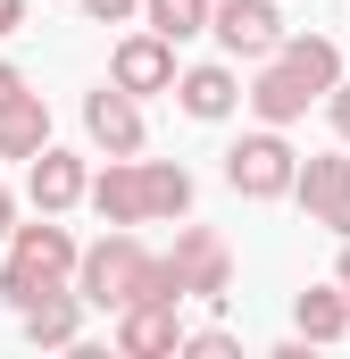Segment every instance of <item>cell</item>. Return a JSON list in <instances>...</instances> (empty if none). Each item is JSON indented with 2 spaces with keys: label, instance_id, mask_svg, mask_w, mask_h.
<instances>
[{
  "label": "cell",
  "instance_id": "6da1fadb",
  "mask_svg": "<svg viewBox=\"0 0 350 359\" xmlns=\"http://www.w3.org/2000/svg\"><path fill=\"white\" fill-rule=\"evenodd\" d=\"M334 84H342V50L326 34H284L259 59V76H251L242 100H251L259 126H292V117H309V100H326Z\"/></svg>",
  "mask_w": 350,
  "mask_h": 359
},
{
  "label": "cell",
  "instance_id": "7a4b0ae2",
  "mask_svg": "<svg viewBox=\"0 0 350 359\" xmlns=\"http://www.w3.org/2000/svg\"><path fill=\"white\" fill-rule=\"evenodd\" d=\"M84 201L100 209V226H159V217H183L192 209V176L175 159H108L100 176L84 184Z\"/></svg>",
  "mask_w": 350,
  "mask_h": 359
},
{
  "label": "cell",
  "instance_id": "3957f363",
  "mask_svg": "<svg viewBox=\"0 0 350 359\" xmlns=\"http://www.w3.org/2000/svg\"><path fill=\"white\" fill-rule=\"evenodd\" d=\"M76 292H84V309H125V301H150V292H167L175 301V284H167V259L134 234V226H117V234H100L92 251H76Z\"/></svg>",
  "mask_w": 350,
  "mask_h": 359
},
{
  "label": "cell",
  "instance_id": "277c9868",
  "mask_svg": "<svg viewBox=\"0 0 350 359\" xmlns=\"http://www.w3.org/2000/svg\"><path fill=\"white\" fill-rule=\"evenodd\" d=\"M76 284V234L59 217H34V226H8V259H0V301L25 309L42 292Z\"/></svg>",
  "mask_w": 350,
  "mask_h": 359
},
{
  "label": "cell",
  "instance_id": "5b68a950",
  "mask_svg": "<svg viewBox=\"0 0 350 359\" xmlns=\"http://www.w3.org/2000/svg\"><path fill=\"white\" fill-rule=\"evenodd\" d=\"M159 259H167L175 301H225L234 292V251L217 226H175V251H159Z\"/></svg>",
  "mask_w": 350,
  "mask_h": 359
},
{
  "label": "cell",
  "instance_id": "8992f818",
  "mask_svg": "<svg viewBox=\"0 0 350 359\" xmlns=\"http://www.w3.org/2000/svg\"><path fill=\"white\" fill-rule=\"evenodd\" d=\"M292 168H300V151L284 142V126H259V134H242V142L225 151V184H234L242 201H284V192H292Z\"/></svg>",
  "mask_w": 350,
  "mask_h": 359
},
{
  "label": "cell",
  "instance_id": "52a82bcc",
  "mask_svg": "<svg viewBox=\"0 0 350 359\" xmlns=\"http://www.w3.org/2000/svg\"><path fill=\"white\" fill-rule=\"evenodd\" d=\"M209 34L225 42V59H251L259 67L267 50L284 42V8L275 0H209Z\"/></svg>",
  "mask_w": 350,
  "mask_h": 359
},
{
  "label": "cell",
  "instance_id": "ba28073f",
  "mask_svg": "<svg viewBox=\"0 0 350 359\" xmlns=\"http://www.w3.org/2000/svg\"><path fill=\"white\" fill-rule=\"evenodd\" d=\"M292 201H300L317 226H334V234L350 243V159H342V151L300 159V168H292Z\"/></svg>",
  "mask_w": 350,
  "mask_h": 359
},
{
  "label": "cell",
  "instance_id": "9c48e42d",
  "mask_svg": "<svg viewBox=\"0 0 350 359\" xmlns=\"http://www.w3.org/2000/svg\"><path fill=\"white\" fill-rule=\"evenodd\" d=\"M108 84H117V92H134V100L175 92V42H159L150 25H142V34H125V42L108 50Z\"/></svg>",
  "mask_w": 350,
  "mask_h": 359
},
{
  "label": "cell",
  "instance_id": "30bf717a",
  "mask_svg": "<svg viewBox=\"0 0 350 359\" xmlns=\"http://www.w3.org/2000/svg\"><path fill=\"white\" fill-rule=\"evenodd\" d=\"M183 301H167V292H150V301H125L117 309V351L125 359H167L175 343H183V318H175Z\"/></svg>",
  "mask_w": 350,
  "mask_h": 359
},
{
  "label": "cell",
  "instance_id": "8fae6325",
  "mask_svg": "<svg viewBox=\"0 0 350 359\" xmlns=\"http://www.w3.org/2000/svg\"><path fill=\"white\" fill-rule=\"evenodd\" d=\"M175 109H183V117H200V126L234 117V109H242V76H234V59H200V67H175Z\"/></svg>",
  "mask_w": 350,
  "mask_h": 359
},
{
  "label": "cell",
  "instance_id": "7c38bea8",
  "mask_svg": "<svg viewBox=\"0 0 350 359\" xmlns=\"http://www.w3.org/2000/svg\"><path fill=\"white\" fill-rule=\"evenodd\" d=\"M84 184H92L84 159H76V151H59V142H42V151L25 159V201H34L42 217H67V209L84 201Z\"/></svg>",
  "mask_w": 350,
  "mask_h": 359
},
{
  "label": "cell",
  "instance_id": "4fadbf2b",
  "mask_svg": "<svg viewBox=\"0 0 350 359\" xmlns=\"http://www.w3.org/2000/svg\"><path fill=\"white\" fill-rule=\"evenodd\" d=\"M84 134L108 151V159H134V151H142V100H134V92H117V84L84 92Z\"/></svg>",
  "mask_w": 350,
  "mask_h": 359
},
{
  "label": "cell",
  "instance_id": "5bb4252c",
  "mask_svg": "<svg viewBox=\"0 0 350 359\" xmlns=\"http://www.w3.org/2000/svg\"><path fill=\"white\" fill-rule=\"evenodd\" d=\"M17 326H25V343H34V351H76V334H84V292H76V284H59V292L25 301V309H17Z\"/></svg>",
  "mask_w": 350,
  "mask_h": 359
},
{
  "label": "cell",
  "instance_id": "9a60e30c",
  "mask_svg": "<svg viewBox=\"0 0 350 359\" xmlns=\"http://www.w3.org/2000/svg\"><path fill=\"white\" fill-rule=\"evenodd\" d=\"M42 142H50V100L17 84L8 100H0V159H34Z\"/></svg>",
  "mask_w": 350,
  "mask_h": 359
},
{
  "label": "cell",
  "instance_id": "2e32d148",
  "mask_svg": "<svg viewBox=\"0 0 350 359\" xmlns=\"http://www.w3.org/2000/svg\"><path fill=\"white\" fill-rule=\"evenodd\" d=\"M292 326H300V343H342V334H350L342 284H309V292L292 301Z\"/></svg>",
  "mask_w": 350,
  "mask_h": 359
},
{
  "label": "cell",
  "instance_id": "e0dca14e",
  "mask_svg": "<svg viewBox=\"0 0 350 359\" xmlns=\"http://www.w3.org/2000/svg\"><path fill=\"white\" fill-rule=\"evenodd\" d=\"M142 25L159 34V42H192V34H209V0H142Z\"/></svg>",
  "mask_w": 350,
  "mask_h": 359
},
{
  "label": "cell",
  "instance_id": "ac0fdd59",
  "mask_svg": "<svg viewBox=\"0 0 350 359\" xmlns=\"http://www.w3.org/2000/svg\"><path fill=\"white\" fill-rule=\"evenodd\" d=\"M175 351H192V359H242V343H234L225 326H200V334H183Z\"/></svg>",
  "mask_w": 350,
  "mask_h": 359
},
{
  "label": "cell",
  "instance_id": "d6986e66",
  "mask_svg": "<svg viewBox=\"0 0 350 359\" xmlns=\"http://www.w3.org/2000/svg\"><path fill=\"white\" fill-rule=\"evenodd\" d=\"M84 17H92V25H134L142 0H84Z\"/></svg>",
  "mask_w": 350,
  "mask_h": 359
},
{
  "label": "cell",
  "instance_id": "ffe728a7",
  "mask_svg": "<svg viewBox=\"0 0 350 359\" xmlns=\"http://www.w3.org/2000/svg\"><path fill=\"white\" fill-rule=\"evenodd\" d=\"M326 109H334V134L350 142V84H334V92H326Z\"/></svg>",
  "mask_w": 350,
  "mask_h": 359
},
{
  "label": "cell",
  "instance_id": "44dd1931",
  "mask_svg": "<svg viewBox=\"0 0 350 359\" xmlns=\"http://www.w3.org/2000/svg\"><path fill=\"white\" fill-rule=\"evenodd\" d=\"M25 25V0H0V34H17Z\"/></svg>",
  "mask_w": 350,
  "mask_h": 359
},
{
  "label": "cell",
  "instance_id": "7402d4cb",
  "mask_svg": "<svg viewBox=\"0 0 350 359\" xmlns=\"http://www.w3.org/2000/svg\"><path fill=\"white\" fill-rule=\"evenodd\" d=\"M8 226H17V201H8V184H0V243H8Z\"/></svg>",
  "mask_w": 350,
  "mask_h": 359
},
{
  "label": "cell",
  "instance_id": "603a6c76",
  "mask_svg": "<svg viewBox=\"0 0 350 359\" xmlns=\"http://www.w3.org/2000/svg\"><path fill=\"white\" fill-rule=\"evenodd\" d=\"M17 84H25V76H17V67H8V59H0V100H8V92H17Z\"/></svg>",
  "mask_w": 350,
  "mask_h": 359
},
{
  "label": "cell",
  "instance_id": "cb8c5ba5",
  "mask_svg": "<svg viewBox=\"0 0 350 359\" xmlns=\"http://www.w3.org/2000/svg\"><path fill=\"white\" fill-rule=\"evenodd\" d=\"M334 284H342V301H350V243H342V268H334Z\"/></svg>",
  "mask_w": 350,
  "mask_h": 359
}]
</instances>
